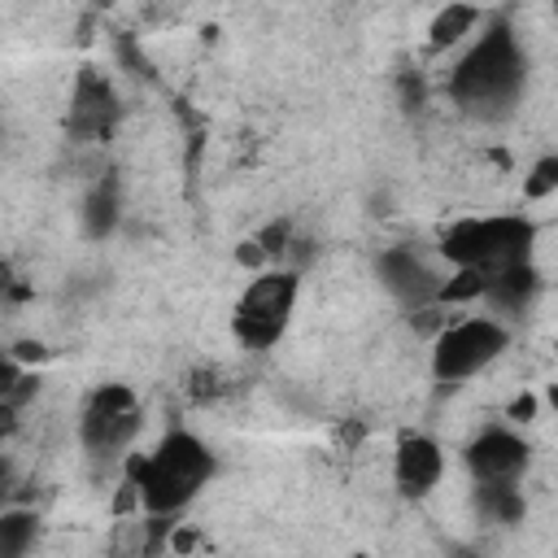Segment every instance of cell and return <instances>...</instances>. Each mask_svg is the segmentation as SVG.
Listing matches in <instances>:
<instances>
[{
  "label": "cell",
  "mask_w": 558,
  "mask_h": 558,
  "mask_svg": "<svg viewBox=\"0 0 558 558\" xmlns=\"http://www.w3.org/2000/svg\"><path fill=\"white\" fill-rule=\"evenodd\" d=\"M118 214H122L118 179H113V174H105V179L87 192V201H83V231H87L92 240H105V235H113Z\"/></svg>",
  "instance_id": "7c38bea8"
},
{
  "label": "cell",
  "mask_w": 558,
  "mask_h": 558,
  "mask_svg": "<svg viewBox=\"0 0 558 558\" xmlns=\"http://www.w3.org/2000/svg\"><path fill=\"white\" fill-rule=\"evenodd\" d=\"M440 475H445L440 445L432 436H401V445H397V484H401V493L418 497V493L436 488Z\"/></svg>",
  "instance_id": "30bf717a"
},
{
  "label": "cell",
  "mask_w": 558,
  "mask_h": 558,
  "mask_svg": "<svg viewBox=\"0 0 558 558\" xmlns=\"http://www.w3.org/2000/svg\"><path fill=\"white\" fill-rule=\"evenodd\" d=\"M266 257H270V253L262 248V240H257V235H253V240H244V244L235 248V262H240V266H262Z\"/></svg>",
  "instance_id": "d6986e66"
},
{
  "label": "cell",
  "mask_w": 558,
  "mask_h": 558,
  "mask_svg": "<svg viewBox=\"0 0 558 558\" xmlns=\"http://www.w3.org/2000/svg\"><path fill=\"white\" fill-rule=\"evenodd\" d=\"M549 192H558V157H541L523 179V196L527 201H545Z\"/></svg>",
  "instance_id": "e0dca14e"
},
{
  "label": "cell",
  "mask_w": 558,
  "mask_h": 558,
  "mask_svg": "<svg viewBox=\"0 0 558 558\" xmlns=\"http://www.w3.org/2000/svg\"><path fill=\"white\" fill-rule=\"evenodd\" d=\"M475 22H480V9L466 4V0H453V4H445V9L432 17L427 39H432V48H453V44H462V39L471 35Z\"/></svg>",
  "instance_id": "4fadbf2b"
},
{
  "label": "cell",
  "mask_w": 558,
  "mask_h": 558,
  "mask_svg": "<svg viewBox=\"0 0 558 558\" xmlns=\"http://www.w3.org/2000/svg\"><path fill=\"white\" fill-rule=\"evenodd\" d=\"M401 100H405V109L423 105V83H418L414 74H401Z\"/></svg>",
  "instance_id": "ffe728a7"
},
{
  "label": "cell",
  "mask_w": 558,
  "mask_h": 558,
  "mask_svg": "<svg viewBox=\"0 0 558 558\" xmlns=\"http://www.w3.org/2000/svg\"><path fill=\"white\" fill-rule=\"evenodd\" d=\"M35 510H4L0 514V558H26L35 545Z\"/></svg>",
  "instance_id": "9a60e30c"
},
{
  "label": "cell",
  "mask_w": 558,
  "mask_h": 558,
  "mask_svg": "<svg viewBox=\"0 0 558 558\" xmlns=\"http://www.w3.org/2000/svg\"><path fill=\"white\" fill-rule=\"evenodd\" d=\"M140 436V401L126 384H105L92 392L83 418H78V440L92 458H113Z\"/></svg>",
  "instance_id": "5b68a950"
},
{
  "label": "cell",
  "mask_w": 558,
  "mask_h": 558,
  "mask_svg": "<svg viewBox=\"0 0 558 558\" xmlns=\"http://www.w3.org/2000/svg\"><path fill=\"white\" fill-rule=\"evenodd\" d=\"M449 92L471 113H506L523 92V52L506 17H493L475 48L453 65Z\"/></svg>",
  "instance_id": "6da1fadb"
},
{
  "label": "cell",
  "mask_w": 558,
  "mask_h": 558,
  "mask_svg": "<svg viewBox=\"0 0 558 558\" xmlns=\"http://www.w3.org/2000/svg\"><path fill=\"white\" fill-rule=\"evenodd\" d=\"M484 283H488V275L480 270V266H458L453 270V279H440V305H462V301H475V296H484Z\"/></svg>",
  "instance_id": "2e32d148"
},
{
  "label": "cell",
  "mask_w": 558,
  "mask_h": 558,
  "mask_svg": "<svg viewBox=\"0 0 558 558\" xmlns=\"http://www.w3.org/2000/svg\"><path fill=\"white\" fill-rule=\"evenodd\" d=\"M214 475V453L192 432H170L153 453H126V480L148 514H179Z\"/></svg>",
  "instance_id": "7a4b0ae2"
},
{
  "label": "cell",
  "mask_w": 558,
  "mask_h": 558,
  "mask_svg": "<svg viewBox=\"0 0 558 558\" xmlns=\"http://www.w3.org/2000/svg\"><path fill=\"white\" fill-rule=\"evenodd\" d=\"M475 497L493 523H519L523 519V493L514 488V480H484L475 488Z\"/></svg>",
  "instance_id": "5bb4252c"
},
{
  "label": "cell",
  "mask_w": 558,
  "mask_h": 558,
  "mask_svg": "<svg viewBox=\"0 0 558 558\" xmlns=\"http://www.w3.org/2000/svg\"><path fill=\"white\" fill-rule=\"evenodd\" d=\"M506 327L497 318H462L436 336L432 349V371L440 384H462L475 371H484L501 349H506Z\"/></svg>",
  "instance_id": "277c9868"
},
{
  "label": "cell",
  "mask_w": 558,
  "mask_h": 558,
  "mask_svg": "<svg viewBox=\"0 0 558 558\" xmlns=\"http://www.w3.org/2000/svg\"><path fill=\"white\" fill-rule=\"evenodd\" d=\"M100 4H118V0H100Z\"/></svg>",
  "instance_id": "cb8c5ba5"
},
{
  "label": "cell",
  "mask_w": 558,
  "mask_h": 558,
  "mask_svg": "<svg viewBox=\"0 0 558 558\" xmlns=\"http://www.w3.org/2000/svg\"><path fill=\"white\" fill-rule=\"evenodd\" d=\"M532 296H536V270H532V262L501 266V270H493L488 283H484V301H488L497 314H523Z\"/></svg>",
  "instance_id": "8fae6325"
},
{
  "label": "cell",
  "mask_w": 558,
  "mask_h": 558,
  "mask_svg": "<svg viewBox=\"0 0 558 558\" xmlns=\"http://www.w3.org/2000/svg\"><path fill=\"white\" fill-rule=\"evenodd\" d=\"M554 13H558V0H554Z\"/></svg>",
  "instance_id": "d4e9b609"
},
{
  "label": "cell",
  "mask_w": 558,
  "mask_h": 558,
  "mask_svg": "<svg viewBox=\"0 0 558 558\" xmlns=\"http://www.w3.org/2000/svg\"><path fill=\"white\" fill-rule=\"evenodd\" d=\"M532 414H536V401H532V397H527V392H523V397H514V401H510V418H514V423H527V418H532Z\"/></svg>",
  "instance_id": "44dd1931"
},
{
  "label": "cell",
  "mask_w": 558,
  "mask_h": 558,
  "mask_svg": "<svg viewBox=\"0 0 558 558\" xmlns=\"http://www.w3.org/2000/svg\"><path fill=\"white\" fill-rule=\"evenodd\" d=\"M9 357H17V362H39L44 357V349L35 344V340H22V344H13V353Z\"/></svg>",
  "instance_id": "7402d4cb"
},
{
  "label": "cell",
  "mask_w": 558,
  "mask_h": 558,
  "mask_svg": "<svg viewBox=\"0 0 558 558\" xmlns=\"http://www.w3.org/2000/svg\"><path fill=\"white\" fill-rule=\"evenodd\" d=\"M113 118H118V100H113L109 83L96 70H78L74 96H70V118H65L70 135L74 140H109Z\"/></svg>",
  "instance_id": "52a82bcc"
},
{
  "label": "cell",
  "mask_w": 558,
  "mask_h": 558,
  "mask_svg": "<svg viewBox=\"0 0 558 558\" xmlns=\"http://www.w3.org/2000/svg\"><path fill=\"white\" fill-rule=\"evenodd\" d=\"M379 279H384V288H388L401 305H410V310H423V305H432V301L440 296L436 270H432L414 248H405V244L384 248V257H379Z\"/></svg>",
  "instance_id": "8992f818"
},
{
  "label": "cell",
  "mask_w": 558,
  "mask_h": 558,
  "mask_svg": "<svg viewBox=\"0 0 558 558\" xmlns=\"http://www.w3.org/2000/svg\"><path fill=\"white\" fill-rule=\"evenodd\" d=\"M466 466H471L475 484H484V480H519L523 466H527V445L506 427H488V432H480L471 440Z\"/></svg>",
  "instance_id": "ba28073f"
},
{
  "label": "cell",
  "mask_w": 558,
  "mask_h": 558,
  "mask_svg": "<svg viewBox=\"0 0 558 558\" xmlns=\"http://www.w3.org/2000/svg\"><path fill=\"white\" fill-rule=\"evenodd\" d=\"M257 240H262V248H266L270 257H283V253H288L292 231H288V222H270V227H262V231H257Z\"/></svg>",
  "instance_id": "ac0fdd59"
},
{
  "label": "cell",
  "mask_w": 558,
  "mask_h": 558,
  "mask_svg": "<svg viewBox=\"0 0 558 558\" xmlns=\"http://www.w3.org/2000/svg\"><path fill=\"white\" fill-rule=\"evenodd\" d=\"M292 305H296V275L292 270H266L257 275L244 296L235 301V314H231V331L244 349H270L288 318H292Z\"/></svg>",
  "instance_id": "3957f363"
},
{
  "label": "cell",
  "mask_w": 558,
  "mask_h": 558,
  "mask_svg": "<svg viewBox=\"0 0 558 558\" xmlns=\"http://www.w3.org/2000/svg\"><path fill=\"white\" fill-rule=\"evenodd\" d=\"M532 240H536V231H532V222H527V218H510V214H501V218H484L480 270H484V275H493V270H501V266L527 262Z\"/></svg>",
  "instance_id": "9c48e42d"
},
{
  "label": "cell",
  "mask_w": 558,
  "mask_h": 558,
  "mask_svg": "<svg viewBox=\"0 0 558 558\" xmlns=\"http://www.w3.org/2000/svg\"><path fill=\"white\" fill-rule=\"evenodd\" d=\"M549 405L558 410V384H549Z\"/></svg>",
  "instance_id": "603a6c76"
}]
</instances>
